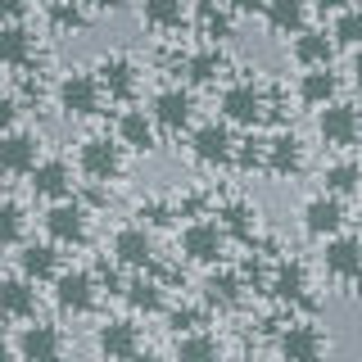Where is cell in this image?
Here are the masks:
<instances>
[{
	"mask_svg": "<svg viewBox=\"0 0 362 362\" xmlns=\"http://www.w3.org/2000/svg\"><path fill=\"white\" fill-rule=\"evenodd\" d=\"M173 354H177L181 362H204V358H222V344H218V335H213V331H204V326H195V331L177 335Z\"/></svg>",
	"mask_w": 362,
	"mask_h": 362,
	"instance_id": "cell-36",
	"label": "cell"
},
{
	"mask_svg": "<svg viewBox=\"0 0 362 362\" xmlns=\"http://www.w3.org/2000/svg\"><path fill=\"white\" fill-rule=\"evenodd\" d=\"M358 5H362V0H358Z\"/></svg>",
	"mask_w": 362,
	"mask_h": 362,
	"instance_id": "cell-51",
	"label": "cell"
},
{
	"mask_svg": "<svg viewBox=\"0 0 362 362\" xmlns=\"http://www.w3.org/2000/svg\"><path fill=\"white\" fill-rule=\"evenodd\" d=\"M326 349H331V339H326V331L317 322H290L276 339V354L290 362H317Z\"/></svg>",
	"mask_w": 362,
	"mask_h": 362,
	"instance_id": "cell-19",
	"label": "cell"
},
{
	"mask_svg": "<svg viewBox=\"0 0 362 362\" xmlns=\"http://www.w3.org/2000/svg\"><path fill=\"white\" fill-rule=\"evenodd\" d=\"M54 105H59V113H68V118H95L100 105H105V86H100L95 73L73 68V73H64L59 82H54Z\"/></svg>",
	"mask_w": 362,
	"mask_h": 362,
	"instance_id": "cell-2",
	"label": "cell"
},
{
	"mask_svg": "<svg viewBox=\"0 0 362 362\" xmlns=\"http://www.w3.org/2000/svg\"><path fill=\"white\" fill-rule=\"evenodd\" d=\"M303 163H308V154H303V141H299L290 127H281V132L267 136V177L290 181V177L303 173Z\"/></svg>",
	"mask_w": 362,
	"mask_h": 362,
	"instance_id": "cell-21",
	"label": "cell"
},
{
	"mask_svg": "<svg viewBox=\"0 0 362 362\" xmlns=\"http://www.w3.org/2000/svg\"><path fill=\"white\" fill-rule=\"evenodd\" d=\"M358 199H362V195H358Z\"/></svg>",
	"mask_w": 362,
	"mask_h": 362,
	"instance_id": "cell-52",
	"label": "cell"
},
{
	"mask_svg": "<svg viewBox=\"0 0 362 362\" xmlns=\"http://www.w3.org/2000/svg\"><path fill=\"white\" fill-rule=\"evenodd\" d=\"M14 354L23 362H50V358H64L68 354V339L59 326H50V322H23L14 326Z\"/></svg>",
	"mask_w": 362,
	"mask_h": 362,
	"instance_id": "cell-9",
	"label": "cell"
},
{
	"mask_svg": "<svg viewBox=\"0 0 362 362\" xmlns=\"http://www.w3.org/2000/svg\"><path fill=\"white\" fill-rule=\"evenodd\" d=\"M226 5H231V14H235V18H249V14H263L267 0H226Z\"/></svg>",
	"mask_w": 362,
	"mask_h": 362,
	"instance_id": "cell-45",
	"label": "cell"
},
{
	"mask_svg": "<svg viewBox=\"0 0 362 362\" xmlns=\"http://www.w3.org/2000/svg\"><path fill=\"white\" fill-rule=\"evenodd\" d=\"M218 109H222V118L231 122V127H263L267 122V86H258V82H231V86H222V100H218Z\"/></svg>",
	"mask_w": 362,
	"mask_h": 362,
	"instance_id": "cell-4",
	"label": "cell"
},
{
	"mask_svg": "<svg viewBox=\"0 0 362 362\" xmlns=\"http://www.w3.org/2000/svg\"><path fill=\"white\" fill-rule=\"evenodd\" d=\"M349 73H354V82L362 86V45H358V50H354V68H349Z\"/></svg>",
	"mask_w": 362,
	"mask_h": 362,
	"instance_id": "cell-48",
	"label": "cell"
},
{
	"mask_svg": "<svg viewBox=\"0 0 362 362\" xmlns=\"http://www.w3.org/2000/svg\"><path fill=\"white\" fill-rule=\"evenodd\" d=\"M344 290H349V294H354V299H362V272H358V276H354V281H344Z\"/></svg>",
	"mask_w": 362,
	"mask_h": 362,
	"instance_id": "cell-49",
	"label": "cell"
},
{
	"mask_svg": "<svg viewBox=\"0 0 362 362\" xmlns=\"http://www.w3.org/2000/svg\"><path fill=\"white\" fill-rule=\"evenodd\" d=\"M294 100H299L303 109H322V105H331V100H339V77L331 73V64L303 68L299 82H294Z\"/></svg>",
	"mask_w": 362,
	"mask_h": 362,
	"instance_id": "cell-26",
	"label": "cell"
},
{
	"mask_svg": "<svg viewBox=\"0 0 362 362\" xmlns=\"http://www.w3.org/2000/svg\"><path fill=\"white\" fill-rule=\"evenodd\" d=\"M186 77H190V86H218V77L226 73V54L218 50V45H204V50L195 54H186Z\"/></svg>",
	"mask_w": 362,
	"mask_h": 362,
	"instance_id": "cell-33",
	"label": "cell"
},
{
	"mask_svg": "<svg viewBox=\"0 0 362 362\" xmlns=\"http://www.w3.org/2000/svg\"><path fill=\"white\" fill-rule=\"evenodd\" d=\"M122 299H127V308H132V313H145V317L168 313V286L154 276L150 267L136 272V276H127V290H122Z\"/></svg>",
	"mask_w": 362,
	"mask_h": 362,
	"instance_id": "cell-23",
	"label": "cell"
},
{
	"mask_svg": "<svg viewBox=\"0 0 362 362\" xmlns=\"http://www.w3.org/2000/svg\"><path fill=\"white\" fill-rule=\"evenodd\" d=\"M95 77H100V86H105L109 100H118V105H132V100L141 95L145 68L136 64L132 54H105V59L95 64Z\"/></svg>",
	"mask_w": 362,
	"mask_h": 362,
	"instance_id": "cell-11",
	"label": "cell"
},
{
	"mask_svg": "<svg viewBox=\"0 0 362 362\" xmlns=\"http://www.w3.org/2000/svg\"><path fill=\"white\" fill-rule=\"evenodd\" d=\"M322 190H331V195H339V199L362 195V163H354V158H335V163H326Z\"/></svg>",
	"mask_w": 362,
	"mask_h": 362,
	"instance_id": "cell-34",
	"label": "cell"
},
{
	"mask_svg": "<svg viewBox=\"0 0 362 362\" xmlns=\"http://www.w3.org/2000/svg\"><path fill=\"white\" fill-rule=\"evenodd\" d=\"M150 113H154V122H158L163 136L190 132V127H195V90H190V86H163L150 100Z\"/></svg>",
	"mask_w": 362,
	"mask_h": 362,
	"instance_id": "cell-10",
	"label": "cell"
},
{
	"mask_svg": "<svg viewBox=\"0 0 362 362\" xmlns=\"http://www.w3.org/2000/svg\"><path fill=\"white\" fill-rule=\"evenodd\" d=\"M109 254L118 258V263L127 267V272H145V267L154 263V235H150V226H145V222L118 226V231H113Z\"/></svg>",
	"mask_w": 362,
	"mask_h": 362,
	"instance_id": "cell-20",
	"label": "cell"
},
{
	"mask_svg": "<svg viewBox=\"0 0 362 362\" xmlns=\"http://www.w3.org/2000/svg\"><path fill=\"white\" fill-rule=\"evenodd\" d=\"M313 9H317V14H322V18H326V14L335 18L339 9H349V0H313Z\"/></svg>",
	"mask_w": 362,
	"mask_h": 362,
	"instance_id": "cell-46",
	"label": "cell"
},
{
	"mask_svg": "<svg viewBox=\"0 0 362 362\" xmlns=\"http://www.w3.org/2000/svg\"><path fill=\"white\" fill-rule=\"evenodd\" d=\"M41 226H45V235H50L59 249H77V245H86V235H90V209L82 199H54L50 209H45V218H41Z\"/></svg>",
	"mask_w": 362,
	"mask_h": 362,
	"instance_id": "cell-3",
	"label": "cell"
},
{
	"mask_svg": "<svg viewBox=\"0 0 362 362\" xmlns=\"http://www.w3.org/2000/svg\"><path fill=\"white\" fill-rule=\"evenodd\" d=\"M122 168H127V145L118 136L100 132V136H86L77 145V177L95 181V186H109V181L122 177Z\"/></svg>",
	"mask_w": 362,
	"mask_h": 362,
	"instance_id": "cell-1",
	"label": "cell"
},
{
	"mask_svg": "<svg viewBox=\"0 0 362 362\" xmlns=\"http://www.w3.org/2000/svg\"><path fill=\"white\" fill-rule=\"evenodd\" d=\"M23 231H28V213H23V204L0 195V245H23Z\"/></svg>",
	"mask_w": 362,
	"mask_h": 362,
	"instance_id": "cell-38",
	"label": "cell"
},
{
	"mask_svg": "<svg viewBox=\"0 0 362 362\" xmlns=\"http://www.w3.org/2000/svg\"><path fill=\"white\" fill-rule=\"evenodd\" d=\"M331 37H335V45H344V50H358L362 45V5L339 9L331 18Z\"/></svg>",
	"mask_w": 362,
	"mask_h": 362,
	"instance_id": "cell-37",
	"label": "cell"
},
{
	"mask_svg": "<svg viewBox=\"0 0 362 362\" xmlns=\"http://www.w3.org/2000/svg\"><path fill=\"white\" fill-rule=\"evenodd\" d=\"M195 14V0H141V23L154 32H177Z\"/></svg>",
	"mask_w": 362,
	"mask_h": 362,
	"instance_id": "cell-30",
	"label": "cell"
},
{
	"mask_svg": "<svg viewBox=\"0 0 362 362\" xmlns=\"http://www.w3.org/2000/svg\"><path fill=\"white\" fill-rule=\"evenodd\" d=\"M218 222H222V231L231 235V240H254L258 235V204L254 199H222L218 204Z\"/></svg>",
	"mask_w": 362,
	"mask_h": 362,
	"instance_id": "cell-31",
	"label": "cell"
},
{
	"mask_svg": "<svg viewBox=\"0 0 362 362\" xmlns=\"http://www.w3.org/2000/svg\"><path fill=\"white\" fill-rule=\"evenodd\" d=\"M45 18H50V28H54V32L73 37V32H86L90 9L82 5V0H45Z\"/></svg>",
	"mask_w": 362,
	"mask_h": 362,
	"instance_id": "cell-35",
	"label": "cell"
},
{
	"mask_svg": "<svg viewBox=\"0 0 362 362\" xmlns=\"http://www.w3.org/2000/svg\"><path fill=\"white\" fill-rule=\"evenodd\" d=\"M317 136L331 150H349V145L362 141V113L349 100H331V105L317 109Z\"/></svg>",
	"mask_w": 362,
	"mask_h": 362,
	"instance_id": "cell-7",
	"label": "cell"
},
{
	"mask_svg": "<svg viewBox=\"0 0 362 362\" xmlns=\"http://www.w3.org/2000/svg\"><path fill=\"white\" fill-rule=\"evenodd\" d=\"M5 358H18V354H14V339H9V344L0 339V362H5Z\"/></svg>",
	"mask_w": 362,
	"mask_h": 362,
	"instance_id": "cell-50",
	"label": "cell"
},
{
	"mask_svg": "<svg viewBox=\"0 0 362 362\" xmlns=\"http://www.w3.org/2000/svg\"><path fill=\"white\" fill-rule=\"evenodd\" d=\"M37 317V281L23 276V272H9L0 276V322L23 326Z\"/></svg>",
	"mask_w": 362,
	"mask_h": 362,
	"instance_id": "cell-16",
	"label": "cell"
},
{
	"mask_svg": "<svg viewBox=\"0 0 362 362\" xmlns=\"http://www.w3.org/2000/svg\"><path fill=\"white\" fill-rule=\"evenodd\" d=\"M190 23L204 32L209 41H231L235 37V14L226 0H195V14H190Z\"/></svg>",
	"mask_w": 362,
	"mask_h": 362,
	"instance_id": "cell-32",
	"label": "cell"
},
{
	"mask_svg": "<svg viewBox=\"0 0 362 362\" xmlns=\"http://www.w3.org/2000/svg\"><path fill=\"white\" fill-rule=\"evenodd\" d=\"M195 326H204L199 303H177V308H168V331L173 335H186V331H195Z\"/></svg>",
	"mask_w": 362,
	"mask_h": 362,
	"instance_id": "cell-41",
	"label": "cell"
},
{
	"mask_svg": "<svg viewBox=\"0 0 362 362\" xmlns=\"http://www.w3.org/2000/svg\"><path fill=\"white\" fill-rule=\"evenodd\" d=\"M82 5L90 9V14H113V9H118L122 0H82Z\"/></svg>",
	"mask_w": 362,
	"mask_h": 362,
	"instance_id": "cell-47",
	"label": "cell"
},
{
	"mask_svg": "<svg viewBox=\"0 0 362 362\" xmlns=\"http://www.w3.org/2000/svg\"><path fill=\"white\" fill-rule=\"evenodd\" d=\"M37 163H41V136L37 132H23V127L0 132V173L5 177H28Z\"/></svg>",
	"mask_w": 362,
	"mask_h": 362,
	"instance_id": "cell-15",
	"label": "cell"
},
{
	"mask_svg": "<svg viewBox=\"0 0 362 362\" xmlns=\"http://www.w3.org/2000/svg\"><path fill=\"white\" fill-rule=\"evenodd\" d=\"M32 0H0V23H28Z\"/></svg>",
	"mask_w": 362,
	"mask_h": 362,
	"instance_id": "cell-44",
	"label": "cell"
},
{
	"mask_svg": "<svg viewBox=\"0 0 362 362\" xmlns=\"http://www.w3.org/2000/svg\"><path fill=\"white\" fill-rule=\"evenodd\" d=\"M226 240H231V235L222 231L218 218H190L181 226V254H186V263H199V267L222 263Z\"/></svg>",
	"mask_w": 362,
	"mask_h": 362,
	"instance_id": "cell-5",
	"label": "cell"
},
{
	"mask_svg": "<svg viewBox=\"0 0 362 362\" xmlns=\"http://www.w3.org/2000/svg\"><path fill=\"white\" fill-rule=\"evenodd\" d=\"M245 299V276L240 272H231V267H222V263H213L209 267V276H204V286H199V303L204 308H235V303Z\"/></svg>",
	"mask_w": 362,
	"mask_h": 362,
	"instance_id": "cell-22",
	"label": "cell"
},
{
	"mask_svg": "<svg viewBox=\"0 0 362 362\" xmlns=\"http://www.w3.org/2000/svg\"><path fill=\"white\" fill-rule=\"evenodd\" d=\"M322 267L331 281H354L362 272V235H349V231H335L331 240H322Z\"/></svg>",
	"mask_w": 362,
	"mask_h": 362,
	"instance_id": "cell-17",
	"label": "cell"
},
{
	"mask_svg": "<svg viewBox=\"0 0 362 362\" xmlns=\"http://www.w3.org/2000/svg\"><path fill=\"white\" fill-rule=\"evenodd\" d=\"M18 272L32 281H54L59 276V245L45 235V240H28L18 245Z\"/></svg>",
	"mask_w": 362,
	"mask_h": 362,
	"instance_id": "cell-29",
	"label": "cell"
},
{
	"mask_svg": "<svg viewBox=\"0 0 362 362\" xmlns=\"http://www.w3.org/2000/svg\"><path fill=\"white\" fill-rule=\"evenodd\" d=\"M18 113H23V100L9 95V90H0V132L18 127Z\"/></svg>",
	"mask_w": 362,
	"mask_h": 362,
	"instance_id": "cell-42",
	"label": "cell"
},
{
	"mask_svg": "<svg viewBox=\"0 0 362 362\" xmlns=\"http://www.w3.org/2000/svg\"><path fill=\"white\" fill-rule=\"evenodd\" d=\"M95 354H100V358H113V362L141 358V354H145L141 326H136L132 317H109V322H100V326H95Z\"/></svg>",
	"mask_w": 362,
	"mask_h": 362,
	"instance_id": "cell-13",
	"label": "cell"
},
{
	"mask_svg": "<svg viewBox=\"0 0 362 362\" xmlns=\"http://www.w3.org/2000/svg\"><path fill=\"white\" fill-rule=\"evenodd\" d=\"M136 218H141L145 226H158V222L173 218V209H168V204H158V199H145L141 209H136Z\"/></svg>",
	"mask_w": 362,
	"mask_h": 362,
	"instance_id": "cell-43",
	"label": "cell"
},
{
	"mask_svg": "<svg viewBox=\"0 0 362 362\" xmlns=\"http://www.w3.org/2000/svg\"><path fill=\"white\" fill-rule=\"evenodd\" d=\"M113 136H118L122 145H127V154H150L154 145H158V122H154V113L145 109V105H132L118 113V118H113Z\"/></svg>",
	"mask_w": 362,
	"mask_h": 362,
	"instance_id": "cell-14",
	"label": "cell"
},
{
	"mask_svg": "<svg viewBox=\"0 0 362 362\" xmlns=\"http://www.w3.org/2000/svg\"><path fill=\"white\" fill-rule=\"evenodd\" d=\"M335 50H339V45H335V37L326 28H303L299 37L290 41V54H294L299 68H326L335 59Z\"/></svg>",
	"mask_w": 362,
	"mask_h": 362,
	"instance_id": "cell-27",
	"label": "cell"
},
{
	"mask_svg": "<svg viewBox=\"0 0 362 362\" xmlns=\"http://www.w3.org/2000/svg\"><path fill=\"white\" fill-rule=\"evenodd\" d=\"M190 158L204 168H226L235 158V132L226 118H213V122H199L190 132Z\"/></svg>",
	"mask_w": 362,
	"mask_h": 362,
	"instance_id": "cell-8",
	"label": "cell"
},
{
	"mask_svg": "<svg viewBox=\"0 0 362 362\" xmlns=\"http://www.w3.org/2000/svg\"><path fill=\"white\" fill-rule=\"evenodd\" d=\"M37 32L28 23H0V68H32Z\"/></svg>",
	"mask_w": 362,
	"mask_h": 362,
	"instance_id": "cell-24",
	"label": "cell"
},
{
	"mask_svg": "<svg viewBox=\"0 0 362 362\" xmlns=\"http://www.w3.org/2000/svg\"><path fill=\"white\" fill-rule=\"evenodd\" d=\"M90 272H95V281H100V290H105V294H118V299H122V290H127V281H122V272H127V267H122L118 263V258H100V263L95 267H90Z\"/></svg>",
	"mask_w": 362,
	"mask_h": 362,
	"instance_id": "cell-40",
	"label": "cell"
},
{
	"mask_svg": "<svg viewBox=\"0 0 362 362\" xmlns=\"http://www.w3.org/2000/svg\"><path fill=\"white\" fill-rule=\"evenodd\" d=\"M240 173H267V141L263 136H245L235 141V158H231Z\"/></svg>",
	"mask_w": 362,
	"mask_h": 362,
	"instance_id": "cell-39",
	"label": "cell"
},
{
	"mask_svg": "<svg viewBox=\"0 0 362 362\" xmlns=\"http://www.w3.org/2000/svg\"><path fill=\"white\" fill-rule=\"evenodd\" d=\"M73 163L68 158H41L37 168L28 173V190H32V199H41V204H54V199H68L73 195Z\"/></svg>",
	"mask_w": 362,
	"mask_h": 362,
	"instance_id": "cell-18",
	"label": "cell"
},
{
	"mask_svg": "<svg viewBox=\"0 0 362 362\" xmlns=\"http://www.w3.org/2000/svg\"><path fill=\"white\" fill-rule=\"evenodd\" d=\"M100 281L90 267H59V276H54V303H59V313L68 317H86L90 308H95L100 299Z\"/></svg>",
	"mask_w": 362,
	"mask_h": 362,
	"instance_id": "cell-6",
	"label": "cell"
},
{
	"mask_svg": "<svg viewBox=\"0 0 362 362\" xmlns=\"http://www.w3.org/2000/svg\"><path fill=\"white\" fill-rule=\"evenodd\" d=\"M308 18H313V0H267L263 5V23L276 37H299L308 28Z\"/></svg>",
	"mask_w": 362,
	"mask_h": 362,
	"instance_id": "cell-25",
	"label": "cell"
},
{
	"mask_svg": "<svg viewBox=\"0 0 362 362\" xmlns=\"http://www.w3.org/2000/svg\"><path fill=\"white\" fill-rule=\"evenodd\" d=\"M267 294L276 303H303L308 299V267L299 258H286V263L272 267V281H267Z\"/></svg>",
	"mask_w": 362,
	"mask_h": 362,
	"instance_id": "cell-28",
	"label": "cell"
},
{
	"mask_svg": "<svg viewBox=\"0 0 362 362\" xmlns=\"http://www.w3.org/2000/svg\"><path fill=\"white\" fill-rule=\"evenodd\" d=\"M299 222H303V235H308V240H331V235L344 231V222H349L344 199L331 195V190H317V195L299 209Z\"/></svg>",
	"mask_w": 362,
	"mask_h": 362,
	"instance_id": "cell-12",
	"label": "cell"
}]
</instances>
